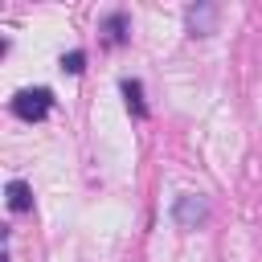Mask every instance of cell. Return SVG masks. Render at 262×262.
Instances as JSON below:
<instances>
[{
	"instance_id": "obj_1",
	"label": "cell",
	"mask_w": 262,
	"mask_h": 262,
	"mask_svg": "<svg viewBox=\"0 0 262 262\" xmlns=\"http://www.w3.org/2000/svg\"><path fill=\"white\" fill-rule=\"evenodd\" d=\"M49 106H53V90H49V86H25V90H16L12 102H8V111H12L16 119H25V123H41V119L49 115Z\"/></svg>"
},
{
	"instance_id": "obj_2",
	"label": "cell",
	"mask_w": 262,
	"mask_h": 262,
	"mask_svg": "<svg viewBox=\"0 0 262 262\" xmlns=\"http://www.w3.org/2000/svg\"><path fill=\"white\" fill-rule=\"evenodd\" d=\"M172 221H176V229H201L209 221V201L201 192H180L172 201Z\"/></svg>"
},
{
	"instance_id": "obj_3",
	"label": "cell",
	"mask_w": 262,
	"mask_h": 262,
	"mask_svg": "<svg viewBox=\"0 0 262 262\" xmlns=\"http://www.w3.org/2000/svg\"><path fill=\"white\" fill-rule=\"evenodd\" d=\"M217 25H221V8H217L213 0H196V4L184 8V29H188V37H213Z\"/></svg>"
},
{
	"instance_id": "obj_4",
	"label": "cell",
	"mask_w": 262,
	"mask_h": 262,
	"mask_svg": "<svg viewBox=\"0 0 262 262\" xmlns=\"http://www.w3.org/2000/svg\"><path fill=\"white\" fill-rule=\"evenodd\" d=\"M8 209L12 213H29L33 209V188L25 180H8Z\"/></svg>"
},
{
	"instance_id": "obj_5",
	"label": "cell",
	"mask_w": 262,
	"mask_h": 262,
	"mask_svg": "<svg viewBox=\"0 0 262 262\" xmlns=\"http://www.w3.org/2000/svg\"><path fill=\"white\" fill-rule=\"evenodd\" d=\"M127 29H131V20H127L123 12H111V16L102 20V33H106L111 45H123V41H127Z\"/></svg>"
},
{
	"instance_id": "obj_6",
	"label": "cell",
	"mask_w": 262,
	"mask_h": 262,
	"mask_svg": "<svg viewBox=\"0 0 262 262\" xmlns=\"http://www.w3.org/2000/svg\"><path fill=\"white\" fill-rule=\"evenodd\" d=\"M123 98H127V111L131 115H147V106H143V86H139V78H123Z\"/></svg>"
},
{
	"instance_id": "obj_7",
	"label": "cell",
	"mask_w": 262,
	"mask_h": 262,
	"mask_svg": "<svg viewBox=\"0 0 262 262\" xmlns=\"http://www.w3.org/2000/svg\"><path fill=\"white\" fill-rule=\"evenodd\" d=\"M61 70H66V74H82V70H86V53H82V49H70V53L61 57Z\"/></svg>"
}]
</instances>
